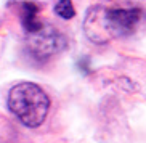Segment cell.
I'll use <instances>...</instances> for the list:
<instances>
[{
	"label": "cell",
	"mask_w": 146,
	"mask_h": 143,
	"mask_svg": "<svg viewBox=\"0 0 146 143\" xmlns=\"http://www.w3.org/2000/svg\"><path fill=\"white\" fill-rule=\"evenodd\" d=\"M26 43L29 53L40 61L55 57L68 47L64 35L48 24H42V27L34 32H27Z\"/></svg>",
	"instance_id": "3957f363"
},
{
	"label": "cell",
	"mask_w": 146,
	"mask_h": 143,
	"mask_svg": "<svg viewBox=\"0 0 146 143\" xmlns=\"http://www.w3.org/2000/svg\"><path fill=\"white\" fill-rule=\"evenodd\" d=\"M8 109L23 126L35 129L47 119L50 98L37 84L19 82L8 93Z\"/></svg>",
	"instance_id": "7a4b0ae2"
},
{
	"label": "cell",
	"mask_w": 146,
	"mask_h": 143,
	"mask_svg": "<svg viewBox=\"0 0 146 143\" xmlns=\"http://www.w3.org/2000/svg\"><path fill=\"white\" fill-rule=\"evenodd\" d=\"M39 11L40 7L39 3H35L34 0H24L19 3V19H21L23 29L27 32H34V31L40 29L43 23L39 21Z\"/></svg>",
	"instance_id": "277c9868"
},
{
	"label": "cell",
	"mask_w": 146,
	"mask_h": 143,
	"mask_svg": "<svg viewBox=\"0 0 146 143\" xmlns=\"http://www.w3.org/2000/svg\"><path fill=\"white\" fill-rule=\"evenodd\" d=\"M145 19L141 8H106L92 7L87 11L84 31L95 43H104L112 39L129 37Z\"/></svg>",
	"instance_id": "6da1fadb"
},
{
	"label": "cell",
	"mask_w": 146,
	"mask_h": 143,
	"mask_svg": "<svg viewBox=\"0 0 146 143\" xmlns=\"http://www.w3.org/2000/svg\"><path fill=\"white\" fill-rule=\"evenodd\" d=\"M55 13L63 19H71L76 16V8L71 0H58L55 5Z\"/></svg>",
	"instance_id": "5b68a950"
}]
</instances>
